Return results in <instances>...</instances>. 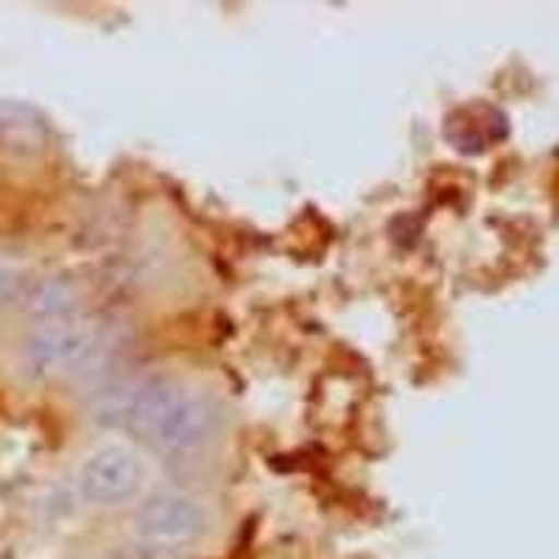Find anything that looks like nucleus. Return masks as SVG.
<instances>
[{"instance_id":"obj_1","label":"nucleus","mask_w":559,"mask_h":559,"mask_svg":"<svg viewBox=\"0 0 559 559\" xmlns=\"http://www.w3.org/2000/svg\"><path fill=\"white\" fill-rule=\"evenodd\" d=\"M98 426L121 428L166 456H185L216 433V406L168 376H140L104 386L90 403Z\"/></svg>"},{"instance_id":"obj_2","label":"nucleus","mask_w":559,"mask_h":559,"mask_svg":"<svg viewBox=\"0 0 559 559\" xmlns=\"http://www.w3.org/2000/svg\"><path fill=\"white\" fill-rule=\"evenodd\" d=\"M143 484V462L121 445L98 448L79 467V496L93 507H118L138 496Z\"/></svg>"},{"instance_id":"obj_3","label":"nucleus","mask_w":559,"mask_h":559,"mask_svg":"<svg viewBox=\"0 0 559 559\" xmlns=\"http://www.w3.org/2000/svg\"><path fill=\"white\" fill-rule=\"evenodd\" d=\"M210 526L207 509L182 492H157L134 512V532L154 546H182L199 540Z\"/></svg>"},{"instance_id":"obj_4","label":"nucleus","mask_w":559,"mask_h":559,"mask_svg":"<svg viewBox=\"0 0 559 559\" xmlns=\"http://www.w3.org/2000/svg\"><path fill=\"white\" fill-rule=\"evenodd\" d=\"M102 333L79 319H59V322H43L23 344V356L39 372L53 369H70L87 361L98 353Z\"/></svg>"},{"instance_id":"obj_5","label":"nucleus","mask_w":559,"mask_h":559,"mask_svg":"<svg viewBox=\"0 0 559 559\" xmlns=\"http://www.w3.org/2000/svg\"><path fill=\"white\" fill-rule=\"evenodd\" d=\"M23 311L26 317L43 322H59V319H70L79 308V292L76 286L64 277H45L34 286L23 292Z\"/></svg>"},{"instance_id":"obj_6","label":"nucleus","mask_w":559,"mask_h":559,"mask_svg":"<svg viewBox=\"0 0 559 559\" xmlns=\"http://www.w3.org/2000/svg\"><path fill=\"white\" fill-rule=\"evenodd\" d=\"M0 143L17 152H34L45 143V123L37 109L0 98Z\"/></svg>"},{"instance_id":"obj_7","label":"nucleus","mask_w":559,"mask_h":559,"mask_svg":"<svg viewBox=\"0 0 559 559\" xmlns=\"http://www.w3.org/2000/svg\"><path fill=\"white\" fill-rule=\"evenodd\" d=\"M23 277H20V272H14L12 266H7V263H0V306H9V302H14V299L23 297Z\"/></svg>"}]
</instances>
